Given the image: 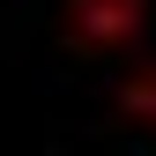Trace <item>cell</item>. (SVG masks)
Returning a JSON list of instances; mask_svg holds the SVG:
<instances>
[{
    "instance_id": "6da1fadb",
    "label": "cell",
    "mask_w": 156,
    "mask_h": 156,
    "mask_svg": "<svg viewBox=\"0 0 156 156\" xmlns=\"http://www.w3.org/2000/svg\"><path fill=\"white\" fill-rule=\"evenodd\" d=\"M82 37H104V45H119V37H134L141 30V8L134 0H82Z\"/></svg>"
}]
</instances>
